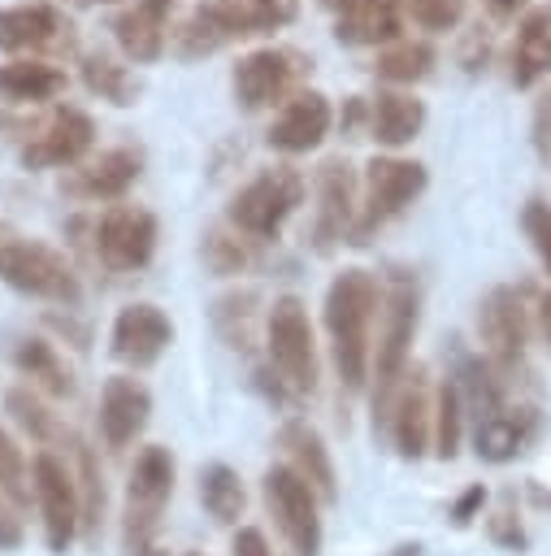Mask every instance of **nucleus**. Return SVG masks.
<instances>
[{
	"mask_svg": "<svg viewBox=\"0 0 551 556\" xmlns=\"http://www.w3.org/2000/svg\"><path fill=\"white\" fill-rule=\"evenodd\" d=\"M382 308V282L373 269H343L325 287V330L334 369L347 391H364L373 369V317Z\"/></svg>",
	"mask_w": 551,
	"mask_h": 556,
	"instance_id": "f257e3e1",
	"label": "nucleus"
},
{
	"mask_svg": "<svg viewBox=\"0 0 551 556\" xmlns=\"http://www.w3.org/2000/svg\"><path fill=\"white\" fill-rule=\"evenodd\" d=\"M421 326V282L412 269H390L386 287H382V330H377V348H373V413H386L395 387L408 374V352Z\"/></svg>",
	"mask_w": 551,
	"mask_h": 556,
	"instance_id": "f03ea898",
	"label": "nucleus"
},
{
	"mask_svg": "<svg viewBox=\"0 0 551 556\" xmlns=\"http://www.w3.org/2000/svg\"><path fill=\"white\" fill-rule=\"evenodd\" d=\"M265 352H269V369L273 382L282 387V395L304 400L317 391L321 365H317V339H312V321L299 295H278L265 313Z\"/></svg>",
	"mask_w": 551,
	"mask_h": 556,
	"instance_id": "7ed1b4c3",
	"label": "nucleus"
},
{
	"mask_svg": "<svg viewBox=\"0 0 551 556\" xmlns=\"http://www.w3.org/2000/svg\"><path fill=\"white\" fill-rule=\"evenodd\" d=\"M308 74H312L308 52L286 48V43H265V48H252L234 61L230 91H234V104L243 113H265V109H282L295 91H304Z\"/></svg>",
	"mask_w": 551,
	"mask_h": 556,
	"instance_id": "20e7f679",
	"label": "nucleus"
},
{
	"mask_svg": "<svg viewBox=\"0 0 551 556\" xmlns=\"http://www.w3.org/2000/svg\"><path fill=\"white\" fill-rule=\"evenodd\" d=\"M304 195H308V182H304V174L295 165H286V161L282 165H265L252 182H243L234 191V200L226 208V222L234 230H243L247 239L265 243V239L282 235V226L299 213Z\"/></svg>",
	"mask_w": 551,
	"mask_h": 556,
	"instance_id": "39448f33",
	"label": "nucleus"
},
{
	"mask_svg": "<svg viewBox=\"0 0 551 556\" xmlns=\"http://www.w3.org/2000/svg\"><path fill=\"white\" fill-rule=\"evenodd\" d=\"M425 187H430V169L421 161H408V156H373L364 165V174H360V208H356L351 243H369Z\"/></svg>",
	"mask_w": 551,
	"mask_h": 556,
	"instance_id": "423d86ee",
	"label": "nucleus"
},
{
	"mask_svg": "<svg viewBox=\"0 0 551 556\" xmlns=\"http://www.w3.org/2000/svg\"><path fill=\"white\" fill-rule=\"evenodd\" d=\"M0 282L13 287V291H22V295L52 300V304H65V308H74L82 300L78 269L65 261V252H56L43 239L9 235L0 243Z\"/></svg>",
	"mask_w": 551,
	"mask_h": 556,
	"instance_id": "0eeeda50",
	"label": "nucleus"
},
{
	"mask_svg": "<svg viewBox=\"0 0 551 556\" xmlns=\"http://www.w3.org/2000/svg\"><path fill=\"white\" fill-rule=\"evenodd\" d=\"M156 235H161L156 213L143 208V204H126V200L108 204L91 222V248H95L100 265L113 269V274L143 269L152 261V252H156Z\"/></svg>",
	"mask_w": 551,
	"mask_h": 556,
	"instance_id": "6e6552de",
	"label": "nucleus"
},
{
	"mask_svg": "<svg viewBox=\"0 0 551 556\" xmlns=\"http://www.w3.org/2000/svg\"><path fill=\"white\" fill-rule=\"evenodd\" d=\"M174 456L169 447L161 443H148L139 447L134 465H130V482H126V534H130V547L134 556L152 547V534L161 526V513L174 495Z\"/></svg>",
	"mask_w": 551,
	"mask_h": 556,
	"instance_id": "1a4fd4ad",
	"label": "nucleus"
},
{
	"mask_svg": "<svg viewBox=\"0 0 551 556\" xmlns=\"http://www.w3.org/2000/svg\"><path fill=\"white\" fill-rule=\"evenodd\" d=\"M91 148H95L91 113L78 104H56L35 130H26L17 156L26 169H74L78 161L91 156Z\"/></svg>",
	"mask_w": 551,
	"mask_h": 556,
	"instance_id": "9d476101",
	"label": "nucleus"
},
{
	"mask_svg": "<svg viewBox=\"0 0 551 556\" xmlns=\"http://www.w3.org/2000/svg\"><path fill=\"white\" fill-rule=\"evenodd\" d=\"M360 208V178L347 156H325L317 165V213H312V248L330 256L338 243H351Z\"/></svg>",
	"mask_w": 551,
	"mask_h": 556,
	"instance_id": "9b49d317",
	"label": "nucleus"
},
{
	"mask_svg": "<svg viewBox=\"0 0 551 556\" xmlns=\"http://www.w3.org/2000/svg\"><path fill=\"white\" fill-rule=\"evenodd\" d=\"M317 500L321 495L291 465L265 469V504H269L282 539L295 547V556H317L321 552V513H317Z\"/></svg>",
	"mask_w": 551,
	"mask_h": 556,
	"instance_id": "f8f14e48",
	"label": "nucleus"
},
{
	"mask_svg": "<svg viewBox=\"0 0 551 556\" xmlns=\"http://www.w3.org/2000/svg\"><path fill=\"white\" fill-rule=\"evenodd\" d=\"M69 48H74V22L65 17V9L48 0L0 9V52H9V61L13 56L52 61L56 52H69Z\"/></svg>",
	"mask_w": 551,
	"mask_h": 556,
	"instance_id": "ddd939ff",
	"label": "nucleus"
},
{
	"mask_svg": "<svg viewBox=\"0 0 551 556\" xmlns=\"http://www.w3.org/2000/svg\"><path fill=\"white\" fill-rule=\"evenodd\" d=\"M477 334L486 348V361L499 374H512L525 361L529 343V304L521 287H495L477 304Z\"/></svg>",
	"mask_w": 551,
	"mask_h": 556,
	"instance_id": "4468645a",
	"label": "nucleus"
},
{
	"mask_svg": "<svg viewBox=\"0 0 551 556\" xmlns=\"http://www.w3.org/2000/svg\"><path fill=\"white\" fill-rule=\"evenodd\" d=\"M30 482H35V500L43 513V539L52 552H65L82 526V504H78V482L69 473V465L56 452H35L30 460Z\"/></svg>",
	"mask_w": 551,
	"mask_h": 556,
	"instance_id": "2eb2a0df",
	"label": "nucleus"
},
{
	"mask_svg": "<svg viewBox=\"0 0 551 556\" xmlns=\"http://www.w3.org/2000/svg\"><path fill=\"white\" fill-rule=\"evenodd\" d=\"M330 126H334V104H330V96L317 91V87H304V91H295V96L273 113L265 139H269V148L282 152V156H304V152H317V148L325 143Z\"/></svg>",
	"mask_w": 551,
	"mask_h": 556,
	"instance_id": "dca6fc26",
	"label": "nucleus"
},
{
	"mask_svg": "<svg viewBox=\"0 0 551 556\" xmlns=\"http://www.w3.org/2000/svg\"><path fill=\"white\" fill-rule=\"evenodd\" d=\"M174 343V321L161 304H148V300H134L126 304L117 317H113V330H108V348L121 365L130 369H148L161 361V352Z\"/></svg>",
	"mask_w": 551,
	"mask_h": 556,
	"instance_id": "f3484780",
	"label": "nucleus"
},
{
	"mask_svg": "<svg viewBox=\"0 0 551 556\" xmlns=\"http://www.w3.org/2000/svg\"><path fill=\"white\" fill-rule=\"evenodd\" d=\"M143 174V152L130 148V143H117V148H104L87 161H78L74 169H65V191L74 200H104V204H117Z\"/></svg>",
	"mask_w": 551,
	"mask_h": 556,
	"instance_id": "a211bd4d",
	"label": "nucleus"
},
{
	"mask_svg": "<svg viewBox=\"0 0 551 556\" xmlns=\"http://www.w3.org/2000/svg\"><path fill=\"white\" fill-rule=\"evenodd\" d=\"M538 430H542V413H538L534 404L503 400V404H495L490 413H482V417L473 421V447H477L482 460L503 465V460L521 456V452L534 443Z\"/></svg>",
	"mask_w": 551,
	"mask_h": 556,
	"instance_id": "6ab92c4d",
	"label": "nucleus"
},
{
	"mask_svg": "<svg viewBox=\"0 0 551 556\" xmlns=\"http://www.w3.org/2000/svg\"><path fill=\"white\" fill-rule=\"evenodd\" d=\"M386 421H390V443L403 460H421L425 447H434V400L425 387V369L403 374L395 400L386 404Z\"/></svg>",
	"mask_w": 551,
	"mask_h": 556,
	"instance_id": "aec40b11",
	"label": "nucleus"
},
{
	"mask_svg": "<svg viewBox=\"0 0 551 556\" xmlns=\"http://www.w3.org/2000/svg\"><path fill=\"white\" fill-rule=\"evenodd\" d=\"M169 13L174 0H130L113 17V43L130 65H152L169 48Z\"/></svg>",
	"mask_w": 551,
	"mask_h": 556,
	"instance_id": "412c9836",
	"label": "nucleus"
},
{
	"mask_svg": "<svg viewBox=\"0 0 551 556\" xmlns=\"http://www.w3.org/2000/svg\"><path fill=\"white\" fill-rule=\"evenodd\" d=\"M148 413H152V395L148 387L134 378V374H113L100 391V439L117 452V447H130L143 426H148Z\"/></svg>",
	"mask_w": 551,
	"mask_h": 556,
	"instance_id": "4be33fe9",
	"label": "nucleus"
},
{
	"mask_svg": "<svg viewBox=\"0 0 551 556\" xmlns=\"http://www.w3.org/2000/svg\"><path fill=\"white\" fill-rule=\"evenodd\" d=\"M247 39L243 26H239V13L230 0H200L174 30V52L182 61H200V56H213L230 43Z\"/></svg>",
	"mask_w": 551,
	"mask_h": 556,
	"instance_id": "5701e85b",
	"label": "nucleus"
},
{
	"mask_svg": "<svg viewBox=\"0 0 551 556\" xmlns=\"http://www.w3.org/2000/svg\"><path fill=\"white\" fill-rule=\"evenodd\" d=\"M508 78L521 91L551 78V9L547 4H534L516 17V35L508 48Z\"/></svg>",
	"mask_w": 551,
	"mask_h": 556,
	"instance_id": "b1692460",
	"label": "nucleus"
},
{
	"mask_svg": "<svg viewBox=\"0 0 551 556\" xmlns=\"http://www.w3.org/2000/svg\"><path fill=\"white\" fill-rule=\"evenodd\" d=\"M403 0H347L334 13V39L347 48H386L403 39Z\"/></svg>",
	"mask_w": 551,
	"mask_h": 556,
	"instance_id": "393cba45",
	"label": "nucleus"
},
{
	"mask_svg": "<svg viewBox=\"0 0 551 556\" xmlns=\"http://www.w3.org/2000/svg\"><path fill=\"white\" fill-rule=\"evenodd\" d=\"M425 100H417L412 91H399V87H386L377 96H369V139L386 152H399L408 148L421 130H425Z\"/></svg>",
	"mask_w": 551,
	"mask_h": 556,
	"instance_id": "a878e982",
	"label": "nucleus"
},
{
	"mask_svg": "<svg viewBox=\"0 0 551 556\" xmlns=\"http://www.w3.org/2000/svg\"><path fill=\"white\" fill-rule=\"evenodd\" d=\"M278 443L286 447V456H291V469L321 495V500H334L338 495V478H334V460H330V447H325V439L308 426V421H286L282 426V434H278Z\"/></svg>",
	"mask_w": 551,
	"mask_h": 556,
	"instance_id": "bb28decb",
	"label": "nucleus"
},
{
	"mask_svg": "<svg viewBox=\"0 0 551 556\" xmlns=\"http://www.w3.org/2000/svg\"><path fill=\"white\" fill-rule=\"evenodd\" d=\"M65 70L56 61H39V56H13L0 65V100L13 104H43L56 100L65 91Z\"/></svg>",
	"mask_w": 551,
	"mask_h": 556,
	"instance_id": "cd10ccee",
	"label": "nucleus"
},
{
	"mask_svg": "<svg viewBox=\"0 0 551 556\" xmlns=\"http://www.w3.org/2000/svg\"><path fill=\"white\" fill-rule=\"evenodd\" d=\"M13 365H17V374L30 382V391H43V395H52V400L74 395V374H69V365L61 361V352H56L48 339H39V334L17 339Z\"/></svg>",
	"mask_w": 551,
	"mask_h": 556,
	"instance_id": "c85d7f7f",
	"label": "nucleus"
},
{
	"mask_svg": "<svg viewBox=\"0 0 551 556\" xmlns=\"http://www.w3.org/2000/svg\"><path fill=\"white\" fill-rule=\"evenodd\" d=\"M78 78H82V87L91 96H100V100H108L117 109H130L139 100V91H143L139 74L113 52H82L78 56Z\"/></svg>",
	"mask_w": 551,
	"mask_h": 556,
	"instance_id": "c756f323",
	"label": "nucleus"
},
{
	"mask_svg": "<svg viewBox=\"0 0 551 556\" xmlns=\"http://www.w3.org/2000/svg\"><path fill=\"white\" fill-rule=\"evenodd\" d=\"M200 256H204V265H208L217 278H234V274H247V269L256 265L260 243L247 239L243 230H234L230 222H221V226H208V230L200 235Z\"/></svg>",
	"mask_w": 551,
	"mask_h": 556,
	"instance_id": "7c9ffc66",
	"label": "nucleus"
},
{
	"mask_svg": "<svg viewBox=\"0 0 551 556\" xmlns=\"http://www.w3.org/2000/svg\"><path fill=\"white\" fill-rule=\"evenodd\" d=\"M434 61H438V52H434L430 39L403 35V39H395V43H386V48L377 52L373 74H377L382 83H390V87H412V83H421V78L434 70Z\"/></svg>",
	"mask_w": 551,
	"mask_h": 556,
	"instance_id": "2f4dec72",
	"label": "nucleus"
},
{
	"mask_svg": "<svg viewBox=\"0 0 551 556\" xmlns=\"http://www.w3.org/2000/svg\"><path fill=\"white\" fill-rule=\"evenodd\" d=\"M200 500H204V508H208V517H213V521L234 526V521L243 517L247 491H243V478H239L230 465L213 460V465H204V469H200Z\"/></svg>",
	"mask_w": 551,
	"mask_h": 556,
	"instance_id": "473e14b6",
	"label": "nucleus"
},
{
	"mask_svg": "<svg viewBox=\"0 0 551 556\" xmlns=\"http://www.w3.org/2000/svg\"><path fill=\"white\" fill-rule=\"evenodd\" d=\"M256 291H226L217 304H213V321H217V334L234 348V352H252L256 343Z\"/></svg>",
	"mask_w": 551,
	"mask_h": 556,
	"instance_id": "72a5a7b5",
	"label": "nucleus"
},
{
	"mask_svg": "<svg viewBox=\"0 0 551 556\" xmlns=\"http://www.w3.org/2000/svg\"><path fill=\"white\" fill-rule=\"evenodd\" d=\"M460 439H464V400H460L456 378H447L434 395V452L451 460L460 452Z\"/></svg>",
	"mask_w": 551,
	"mask_h": 556,
	"instance_id": "f704fd0d",
	"label": "nucleus"
},
{
	"mask_svg": "<svg viewBox=\"0 0 551 556\" xmlns=\"http://www.w3.org/2000/svg\"><path fill=\"white\" fill-rule=\"evenodd\" d=\"M239 13V26L247 39L256 35H273L282 26H291L299 17V0H230Z\"/></svg>",
	"mask_w": 551,
	"mask_h": 556,
	"instance_id": "c9c22d12",
	"label": "nucleus"
},
{
	"mask_svg": "<svg viewBox=\"0 0 551 556\" xmlns=\"http://www.w3.org/2000/svg\"><path fill=\"white\" fill-rule=\"evenodd\" d=\"M0 495L13 508L30 504V469H26V456L9 430H0Z\"/></svg>",
	"mask_w": 551,
	"mask_h": 556,
	"instance_id": "e433bc0d",
	"label": "nucleus"
},
{
	"mask_svg": "<svg viewBox=\"0 0 551 556\" xmlns=\"http://www.w3.org/2000/svg\"><path fill=\"white\" fill-rule=\"evenodd\" d=\"M74 460H78V504H82V526L91 530L104 513V478H100V460L87 443L74 439Z\"/></svg>",
	"mask_w": 551,
	"mask_h": 556,
	"instance_id": "4c0bfd02",
	"label": "nucleus"
},
{
	"mask_svg": "<svg viewBox=\"0 0 551 556\" xmlns=\"http://www.w3.org/2000/svg\"><path fill=\"white\" fill-rule=\"evenodd\" d=\"M4 404H9V413H13V421L35 439V443H48L52 434H56V417L43 408V400L35 395V391H26V387H13L9 395H4Z\"/></svg>",
	"mask_w": 551,
	"mask_h": 556,
	"instance_id": "58836bf2",
	"label": "nucleus"
},
{
	"mask_svg": "<svg viewBox=\"0 0 551 556\" xmlns=\"http://www.w3.org/2000/svg\"><path fill=\"white\" fill-rule=\"evenodd\" d=\"M464 9H469V0H403V17L434 35L456 30L464 22Z\"/></svg>",
	"mask_w": 551,
	"mask_h": 556,
	"instance_id": "ea45409f",
	"label": "nucleus"
},
{
	"mask_svg": "<svg viewBox=\"0 0 551 556\" xmlns=\"http://www.w3.org/2000/svg\"><path fill=\"white\" fill-rule=\"evenodd\" d=\"M521 226H525V239H529V248H534V256L542 261V269L551 274V204L547 200H525V208H521Z\"/></svg>",
	"mask_w": 551,
	"mask_h": 556,
	"instance_id": "a19ab883",
	"label": "nucleus"
},
{
	"mask_svg": "<svg viewBox=\"0 0 551 556\" xmlns=\"http://www.w3.org/2000/svg\"><path fill=\"white\" fill-rule=\"evenodd\" d=\"M486 534H490L499 547H512V552H525V543H529V539H525V530H521V517H516L508 504L486 521Z\"/></svg>",
	"mask_w": 551,
	"mask_h": 556,
	"instance_id": "79ce46f5",
	"label": "nucleus"
},
{
	"mask_svg": "<svg viewBox=\"0 0 551 556\" xmlns=\"http://www.w3.org/2000/svg\"><path fill=\"white\" fill-rule=\"evenodd\" d=\"M529 139H534V152L551 165V87L538 91L534 100V122H529Z\"/></svg>",
	"mask_w": 551,
	"mask_h": 556,
	"instance_id": "37998d69",
	"label": "nucleus"
},
{
	"mask_svg": "<svg viewBox=\"0 0 551 556\" xmlns=\"http://www.w3.org/2000/svg\"><path fill=\"white\" fill-rule=\"evenodd\" d=\"M338 126H343V135H360V130H369V100L364 96H347V104H343V113L334 117Z\"/></svg>",
	"mask_w": 551,
	"mask_h": 556,
	"instance_id": "c03bdc74",
	"label": "nucleus"
},
{
	"mask_svg": "<svg viewBox=\"0 0 551 556\" xmlns=\"http://www.w3.org/2000/svg\"><path fill=\"white\" fill-rule=\"evenodd\" d=\"M482 504H486V486H482V482H473V486L451 504V521H456V526H469V521L482 513Z\"/></svg>",
	"mask_w": 551,
	"mask_h": 556,
	"instance_id": "a18cd8bd",
	"label": "nucleus"
},
{
	"mask_svg": "<svg viewBox=\"0 0 551 556\" xmlns=\"http://www.w3.org/2000/svg\"><path fill=\"white\" fill-rule=\"evenodd\" d=\"M230 552H234V556H273V552H269V543H265V534H260L256 526H239V534H234Z\"/></svg>",
	"mask_w": 551,
	"mask_h": 556,
	"instance_id": "49530a36",
	"label": "nucleus"
},
{
	"mask_svg": "<svg viewBox=\"0 0 551 556\" xmlns=\"http://www.w3.org/2000/svg\"><path fill=\"white\" fill-rule=\"evenodd\" d=\"M486 4V13L495 17V22H516L525 9H529V0H482Z\"/></svg>",
	"mask_w": 551,
	"mask_h": 556,
	"instance_id": "de8ad7c7",
	"label": "nucleus"
},
{
	"mask_svg": "<svg viewBox=\"0 0 551 556\" xmlns=\"http://www.w3.org/2000/svg\"><path fill=\"white\" fill-rule=\"evenodd\" d=\"M22 539V530H17V517H9V508L0 504V547H13Z\"/></svg>",
	"mask_w": 551,
	"mask_h": 556,
	"instance_id": "09e8293b",
	"label": "nucleus"
},
{
	"mask_svg": "<svg viewBox=\"0 0 551 556\" xmlns=\"http://www.w3.org/2000/svg\"><path fill=\"white\" fill-rule=\"evenodd\" d=\"M538 321H542V334H547V348H551V291L538 300Z\"/></svg>",
	"mask_w": 551,
	"mask_h": 556,
	"instance_id": "8fccbe9b",
	"label": "nucleus"
},
{
	"mask_svg": "<svg viewBox=\"0 0 551 556\" xmlns=\"http://www.w3.org/2000/svg\"><path fill=\"white\" fill-rule=\"evenodd\" d=\"M395 556H421V543H403V547H395Z\"/></svg>",
	"mask_w": 551,
	"mask_h": 556,
	"instance_id": "3c124183",
	"label": "nucleus"
},
{
	"mask_svg": "<svg viewBox=\"0 0 551 556\" xmlns=\"http://www.w3.org/2000/svg\"><path fill=\"white\" fill-rule=\"evenodd\" d=\"M321 4H325V9H330V13H338V9H343V4H347V0H321Z\"/></svg>",
	"mask_w": 551,
	"mask_h": 556,
	"instance_id": "603ef678",
	"label": "nucleus"
},
{
	"mask_svg": "<svg viewBox=\"0 0 551 556\" xmlns=\"http://www.w3.org/2000/svg\"><path fill=\"white\" fill-rule=\"evenodd\" d=\"M82 4H126V0H82Z\"/></svg>",
	"mask_w": 551,
	"mask_h": 556,
	"instance_id": "864d4df0",
	"label": "nucleus"
},
{
	"mask_svg": "<svg viewBox=\"0 0 551 556\" xmlns=\"http://www.w3.org/2000/svg\"><path fill=\"white\" fill-rule=\"evenodd\" d=\"M4 239H9V226H4V222H0V243H4Z\"/></svg>",
	"mask_w": 551,
	"mask_h": 556,
	"instance_id": "5fc2aeb1",
	"label": "nucleus"
}]
</instances>
